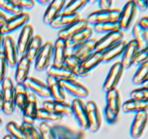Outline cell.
Here are the masks:
<instances>
[{
	"label": "cell",
	"instance_id": "obj_1",
	"mask_svg": "<svg viewBox=\"0 0 148 139\" xmlns=\"http://www.w3.org/2000/svg\"><path fill=\"white\" fill-rule=\"evenodd\" d=\"M121 109V98L116 88L106 93V105L104 117L108 124H115L117 122Z\"/></svg>",
	"mask_w": 148,
	"mask_h": 139
},
{
	"label": "cell",
	"instance_id": "obj_2",
	"mask_svg": "<svg viewBox=\"0 0 148 139\" xmlns=\"http://www.w3.org/2000/svg\"><path fill=\"white\" fill-rule=\"evenodd\" d=\"M2 96L1 111L6 115H10L15 110L14 107V85L10 77H5L1 83Z\"/></svg>",
	"mask_w": 148,
	"mask_h": 139
},
{
	"label": "cell",
	"instance_id": "obj_3",
	"mask_svg": "<svg viewBox=\"0 0 148 139\" xmlns=\"http://www.w3.org/2000/svg\"><path fill=\"white\" fill-rule=\"evenodd\" d=\"M121 14V9L111 8L107 10H97L90 13L86 17L88 25L95 24L109 21H118Z\"/></svg>",
	"mask_w": 148,
	"mask_h": 139
},
{
	"label": "cell",
	"instance_id": "obj_4",
	"mask_svg": "<svg viewBox=\"0 0 148 139\" xmlns=\"http://www.w3.org/2000/svg\"><path fill=\"white\" fill-rule=\"evenodd\" d=\"M124 70V67L122 66L120 61L115 62L111 67L103 83L102 89L103 92L106 93L116 88V85L121 80Z\"/></svg>",
	"mask_w": 148,
	"mask_h": 139
},
{
	"label": "cell",
	"instance_id": "obj_5",
	"mask_svg": "<svg viewBox=\"0 0 148 139\" xmlns=\"http://www.w3.org/2000/svg\"><path fill=\"white\" fill-rule=\"evenodd\" d=\"M53 43L50 41L45 42L38 55L34 61V68L38 72H43L51 64L53 55Z\"/></svg>",
	"mask_w": 148,
	"mask_h": 139
},
{
	"label": "cell",
	"instance_id": "obj_6",
	"mask_svg": "<svg viewBox=\"0 0 148 139\" xmlns=\"http://www.w3.org/2000/svg\"><path fill=\"white\" fill-rule=\"evenodd\" d=\"M64 91L67 93L75 98H85L89 95V90L85 85L77 81L75 79L60 81Z\"/></svg>",
	"mask_w": 148,
	"mask_h": 139
},
{
	"label": "cell",
	"instance_id": "obj_7",
	"mask_svg": "<svg viewBox=\"0 0 148 139\" xmlns=\"http://www.w3.org/2000/svg\"><path fill=\"white\" fill-rule=\"evenodd\" d=\"M30 20V14L26 12H23L21 14L15 16H11L7 18V21L4 23L1 28V31L4 36L10 35L14 30L22 28L27 23H28Z\"/></svg>",
	"mask_w": 148,
	"mask_h": 139
},
{
	"label": "cell",
	"instance_id": "obj_8",
	"mask_svg": "<svg viewBox=\"0 0 148 139\" xmlns=\"http://www.w3.org/2000/svg\"><path fill=\"white\" fill-rule=\"evenodd\" d=\"M1 52L5 57L7 66L10 67H16L18 62V54H17L15 43L10 35L4 36Z\"/></svg>",
	"mask_w": 148,
	"mask_h": 139
},
{
	"label": "cell",
	"instance_id": "obj_9",
	"mask_svg": "<svg viewBox=\"0 0 148 139\" xmlns=\"http://www.w3.org/2000/svg\"><path fill=\"white\" fill-rule=\"evenodd\" d=\"M88 117L89 132L92 133L98 131L101 125V119L99 109L96 102L93 100H90L85 104Z\"/></svg>",
	"mask_w": 148,
	"mask_h": 139
},
{
	"label": "cell",
	"instance_id": "obj_10",
	"mask_svg": "<svg viewBox=\"0 0 148 139\" xmlns=\"http://www.w3.org/2000/svg\"><path fill=\"white\" fill-rule=\"evenodd\" d=\"M136 12L137 7L134 0L128 1L124 4L121 10V14L118 20L120 30L124 32L130 29L136 14Z\"/></svg>",
	"mask_w": 148,
	"mask_h": 139
},
{
	"label": "cell",
	"instance_id": "obj_11",
	"mask_svg": "<svg viewBox=\"0 0 148 139\" xmlns=\"http://www.w3.org/2000/svg\"><path fill=\"white\" fill-rule=\"evenodd\" d=\"M124 33L121 30H116L104 35L96 42L95 52H105L108 49L115 45L120 41L123 40Z\"/></svg>",
	"mask_w": 148,
	"mask_h": 139
},
{
	"label": "cell",
	"instance_id": "obj_12",
	"mask_svg": "<svg viewBox=\"0 0 148 139\" xmlns=\"http://www.w3.org/2000/svg\"><path fill=\"white\" fill-rule=\"evenodd\" d=\"M72 115L77 123L83 130H88V122L85 104L80 98H74L71 103Z\"/></svg>",
	"mask_w": 148,
	"mask_h": 139
},
{
	"label": "cell",
	"instance_id": "obj_13",
	"mask_svg": "<svg viewBox=\"0 0 148 139\" xmlns=\"http://www.w3.org/2000/svg\"><path fill=\"white\" fill-rule=\"evenodd\" d=\"M148 124V111H142L135 113L130 127V136L133 139H138L144 133Z\"/></svg>",
	"mask_w": 148,
	"mask_h": 139
},
{
	"label": "cell",
	"instance_id": "obj_14",
	"mask_svg": "<svg viewBox=\"0 0 148 139\" xmlns=\"http://www.w3.org/2000/svg\"><path fill=\"white\" fill-rule=\"evenodd\" d=\"M28 91L36 96L43 98H51L50 93L46 83L40 81L38 78L29 76L24 83Z\"/></svg>",
	"mask_w": 148,
	"mask_h": 139
},
{
	"label": "cell",
	"instance_id": "obj_15",
	"mask_svg": "<svg viewBox=\"0 0 148 139\" xmlns=\"http://www.w3.org/2000/svg\"><path fill=\"white\" fill-rule=\"evenodd\" d=\"M140 50V47L137 41L132 39L127 42V47L121 56V59L120 61L124 70L129 69L132 65H134V60Z\"/></svg>",
	"mask_w": 148,
	"mask_h": 139
},
{
	"label": "cell",
	"instance_id": "obj_16",
	"mask_svg": "<svg viewBox=\"0 0 148 139\" xmlns=\"http://www.w3.org/2000/svg\"><path fill=\"white\" fill-rule=\"evenodd\" d=\"M33 32V27L30 23H27L22 28L16 44L17 54L18 55H20V56L24 55L25 53L27 46L34 36Z\"/></svg>",
	"mask_w": 148,
	"mask_h": 139
},
{
	"label": "cell",
	"instance_id": "obj_17",
	"mask_svg": "<svg viewBox=\"0 0 148 139\" xmlns=\"http://www.w3.org/2000/svg\"><path fill=\"white\" fill-rule=\"evenodd\" d=\"M37 97L33 93L29 92L28 98L23 111V122L33 125L36 120V113L38 109Z\"/></svg>",
	"mask_w": 148,
	"mask_h": 139
},
{
	"label": "cell",
	"instance_id": "obj_18",
	"mask_svg": "<svg viewBox=\"0 0 148 139\" xmlns=\"http://www.w3.org/2000/svg\"><path fill=\"white\" fill-rule=\"evenodd\" d=\"M67 49L66 41L57 38L53 43L51 64L59 67L63 66L66 56L68 54Z\"/></svg>",
	"mask_w": 148,
	"mask_h": 139
},
{
	"label": "cell",
	"instance_id": "obj_19",
	"mask_svg": "<svg viewBox=\"0 0 148 139\" xmlns=\"http://www.w3.org/2000/svg\"><path fill=\"white\" fill-rule=\"evenodd\" d=\"M43 109L60 114L63 117H70L72 115L71 104L65 101H56L54 100H46L43 102Z\"/></svg>",
	"mask_w": 148,
	"mask_h": 139
},
{
	"label": "cell",
	"instance_id": "obj_20",
	"mask_svg": "<svg viewBox=\"0 0 148 139\" xmlns=\"http://www.w3.org/2000/svg\"><path fill=\"white\" fill-rule=\"evenodd\" d=\"M66 4L65 0H53L48 4L43 16V23L46 25H50L53 20L62 12Z\"/></svg>",
	"mask_w": 148,
	"mask_h": 139
},
{
	"label": "cell",
	"instance_id": "obj_21",
	"mask_svg": "<svg viewBox=\"0 0 148 139\" xmlns=\"http://www.w3.org/2000/svg\"><path fill=\"white\" fill-rule=\"evenodd\" d=\"M88 25H88L87 19L85 17H80L75 23L59 30L58 32V38L64 39L65 41H68L74 35H75L85 28L88 27Z\"/></svg>",
	"mask_w": 148,
	"mask_h": 139
},
{
	"label": "cell",
	"instance_id": "obj_22",
	"mask_svg": "<svg viewBox=\"0 0 148 139\" xmlns=\"http://www.w3.org/2000/svg\"><path fill=\"white\" fill-rule=\"evenodd\" d=\"M98 39L95 38H90L84 42L79 46L72 49V53L75 55L80 62L86 59L88 56H90L93 52H95V48Z\"/></svg>",
	"mask_w": 148,
	"mask_h": 139
},
{
	"label": "cell",
	"instance_id": "obj_23",
	"mask_svg": "<svg viewBox=\"0 0 148 139\" xmlns=\"http://www.w3.org/2000/svg\"><path fill=\"white\" fill-rule=\"evenodd\" d=\"M32 62L25 55L20 56L16 65L14 72V80L16 83H24L29 77L30 66Z\"/></svg>",
	"mask_w": 148,
	"mask_h": 139
},
{
	"label": "cell",
	"instance_id": "obj_24",
	"mask_svg": "<svg viewBox=\"0 0 148 139\" xmlns=\"http://www.w3.org/2000/svg\"><path fill=\"white\" fill-rule=\"evenodd\" d=\"M46 83L49 88L50 96L52 100L56 101H64L65 94L62 85L60 81L53 78V77L47 76Z\"/></svg>",
	"mask_w": 148,
	"mask_h": 139
},
{
	"label": "cell",
	"instance_id": "obj_25",
	"mask_svg": "<svg viewBox=\"0 0 148 139\" xmlns=\"http://www.w3.org/2000/svg\"><path fill=\"white\" fill-rule=\"evenodd\" d=\"M82 62L79 60L75 55L72 54H68L67 56H66L64 62V65L69 71L72 72L75 77H79V78H85L87 77L89 73L85 72L82 67V65H81Z\"/></svg>",
	"mask_w": 148,
	"mask_h": 139
},
{
	"label": "cell",
	"instance_id": "obj_26",
	"mask_svg": "<svg viewBox=\"0 0 148 139\" xmlns=\"http://www.w3.org/2000/svg\"><path fill=\"white\" fill-rule=\"evenodd\" d=\"M29 91L24 83H16L14 85V107L19 111L23 112Z\"/></svg>",
	"mask_w": 148,
	"mask_h": 139
},
{
	"label": "cell",
	"instance_id": "obj_27",
	"mask_svg": "<svg viewBox=\"0 0 148 139\" xmlns=\"http://www.w3.org/2000/svg\"><path fill=\"white\" fill-rule=\"evenodd\" d=\"M79 13H75V14H66V13L61 12L54 20L52 21L50 24V27L52 29H61L69 25L72 23H75L77 20H79Z\"/></svg>",
	"mask_w": 148,
	"mask_h": 139
},
{
	"label": "cell",
	"instance_id": "obj_28",
	"mask_svg": "<svg viewBox=\"0 0 148 139\" xmlns=\"http://www.w3.org/2000/svg\"><path fill=\"white\" fill-rule=\"evenodd\" d=\"M46 72L47 76L53 77L59 81L75 79L76 78L75 75L71 71H69L64 65L59 67L51 63L49 66L46 68Z\"/></svg>",
	"mask_w": 148,
	"mask_h": 139
},
{
	"label": "cell",
	"instance_id": "obj_29",
	"mask_svg": "<svg viewBox=\"0 0 148 139\" xmlns=\"http://www.w3.org/2000/svg\"><path fill=\"white\" fill-rule=\"evenodd\" d=\"M93 29L92 27L88 25V27L85 28L80 31L77 33L76 34L74 35L68 41H66V43H67V48H70V49H74V48L77 47V46H79L80 44L83 43L88 39L92 38V35L93 33Z\"/></svg>",
	"mask_w": 148,
	"mask_h": 139
},
{
	"label": "cell",
	"instance_id": "obj_30",
	"mask_svg": "<svg viewBox=\"0 0 148 139\" xmlns=\"http://www.w3.org/2000/svg\"><path fill=\"white\" fill-rule=\"evenodd\" d=\"M127 41L125 40H121L115 45L111 46L110 49L103 52V63H108L114 59H116L119 56H122L126 47H127Z\"/></svg>",
	"mask_w": 148,
	"mask_h": 139
},
{
	"label": "cell",
	"instance_id": "obj_31",
	"mask_svg": "<svg viewBox=\"0 0 148 139\" xmlns=\"http://www.w3.org/2000/svg\"><path fill=\"white\" fill-rule=\"evenodd\" d=\"M121 110L124 113H137L148 110V101L130 98L121 104Z\"/></svg>",
	"mask_w": 148,
	"mask_h": 139
},
{
	"label": "cell",
	"instance_id": "obj_32",
	"mask_svg": "<svg viewBox=\"0 0 148 139\" xmlns=\"http://www.w3.org/2000/svg\"><path fill=\"white\" fill-rule=\"evenodd\" d=\"M42 46H43V40L41 36L39 34L34 35L24 55L31 62H34L41 49Z\"/></svg>",
	"mask_w": 148,
	"mask_h": 139
},
{
	"label": "cell",
	"instance_id": "obj_33",
	"mask_svg": "<svg viewBox=\"0 0 148 139\" xmlns=\"http://www.w3.org/2000/svg\"><path fill=\"white\" fill-rule=\"evenodd\" d=\"M132 33L133 39L137 41L140 49L148 46V31L140 25L138 21L133 26Z\"/></svg>",
	"mask_w": 148,
	"mask_h": 139
},
{
	"label": "cell",
	"instance_id": "obj_34",
	"mask_svg": "<svg viewBox=\"0 0 148 139\" xmlns=\"http://www.w3.org/2000/svg\"><path fill=\"white\" fill-rule=\"evenodd\" d=\"M103 59V52H93L90 56H88L86 59L82 62L81 65H82V69L85 72L90 73L92 70L102 63Z\"/></svg>",
	"mask_w": 148,
	"mask_h": 139
},
{
	"label": "cell",
	"instance_id": "obj_35",
	"mask_svg": "<svg viewBox=\"0 0 148 139\" xmlns=\"http://www.w3.org/2000/svg\"><path fill=\"white\" fill-rule=\"evenodd\" d=\"M63 116L45 109L43 107L38 108L37 113H36V120L40 122H46L48 123L49 122H59L63 119Z\"/></svg>",
	"mask_w": 148,
	"mask_h": 139
},
{
	"label": "cell",
	"instance_id": "obj_36",
	"mask_svg": "<svg viewBox=\"0 0 148 139\" xmlns=\"http://www.w3.org/2000/svg\"><path fill=\"white\" fill-rule=\"evenodd\" d=\"M148 79V61L139 65L132 79V82L135 85H143Z\"/></svg>",
	"mask_w": 148,
	"mask_h": 139
},
{
	"label": "cell",
	"instance_id": "obj_37",
	"mask_svg": "<svg viewBox=\"0 0 148 139\" xmlns=\"http://www.w3.org/2000/svg\"><path fill=\"white\" fill-rule=\"evenodd\" d=\"M93 31L101 34H107L116 30H120L118 21H109L101 23L92 25Z\"/></svg>",
	"mask_w": 148,
	"mask_h": 139
},
{
	"label": "cell",
	"instance_id": "obj_38",
	"mask_svg": "<svg viewBox=\"0 0 148 139\" xmlns=\"http://www.w3.org/2000/svg\"><path fill=\"white\" fill-rule=\"evenodd\" d=\"M0 11L15 16L23 12V10L14 2V0H0Z\"/></svg>",
	"mask_w": 148,
	"mask_h": 139
},
{
	"label": "cell",
	"instance_id": "obj_39",
	"mask_svg": "<svg viewBox=\"0 0 148 139\" xmlns=\"http://www.w3.org/2000/svg\"><path fill=\"white\" fill-rule=\"evenodd\" d=\"M89 3L88 0H71L65 4L62 12L66 14H75Z\"/></svg>",
	"mask_w": 148,
	"mask_h": 139
},
{
	"label": "cell",
	"instance_id": "obj_40",
	"mask_svg": "<svg viewBox=\"0 0 148 139\" xmlns=\"http://www.w3.org/2000/svg\"><path fill=\"white\" fill-rule=\"evenodd\" d=\"M6 130L13 139H25L24 132L20 125L14 121H10L6 125Z\"/></svg>",
	"mask_w": 148,
	"mask_h": 139
},
{
	"label": "cell",
	"instance_id": "obj_41",
	"mask_svg": "<svg viewBox=\"0 0 148 139\" xmlns=\"http://www.w3.org/2000/svg\"><path fill=\"white\" fill-rule=\"evenodd\" d=\"M38 127V132L41 139H56L53 127L49 123L46 122H40Z\"/></svg>",
	"mask_w": 148,
	"mask_h": 139
},
{
	"label": "cell",
	"instance_id": "obj_42",
	"mask_svg": "<svg viewBox=\"0 0 148 139\" xmlns=\"http://www.w3.org/2000/svg\"><path fill=\"white\" fill-rule=\"evenodd\" d=\"M20 127L24 132L25 139H41L38 130L34 127L33 125L22 122Z\"/></svg>",
	"mask_w": 148,
	"mask_h": 139
},
{
	"label": "cell",
	"instance_id": "obj_43",
	"mask_svg": "<svg viewBox=\"0 0 148 139\" xmlns=\"http://www.w3.org/2000/svg\"><path fill=\"white\" fill-rule=\"evenodd\" d=\"M130 97L132 99L148 101V88L142 86L131 91Z\"/></svg>",
	"mask_w": 148,
	"mask_h": 139
},
{
	"label": "cell",
	"instance_id": "obj_44",
	"mask_svg": "<svg viewBox=\"0 0 148 139\" xmlns=\"http://www.w3.org/2000/svg\"><path fill=\"white\" fill-rule=\"evenodd\" d=\"M148 61V46L143 49H140L134 60V65L138 67L139 65Z\"/></svg>",
	"mask_w": 148,
	"mask_h": 139
},
{
	"label": "cell",
	"instance_id": "obj_45",
	"mask_svg": "<svg viewBox=\"0 0 148 139\" xmlns=\"http://www.w3.org/2000/svg\"><path fill=\"white\" fill-rule=\"evenodd\" d=\"M7 64L2 52H0V84L6 77Z\"/></svg>",
	"mask_w": 148,
	"mask_h": 139
},
{
	"label": "cell",
	"instance_id": "obj_46",
	"mask_svg": "<svg viewBox=\"0 0 148 139\" xmlns=\"http://www.w3.org/2000/svg\"><path fill=\"white\" fill-rule=\"evenodd\" d=\"M14 2L23 10H30L33 8L35 1L33 0H14Z\"/></svg>",
	"mask_w": 148,
	"mask_h": 139
},
{
	"label": "cell",
	"instance_id": "obj_47",
	"mask_svg": "<svg viewBox=\"0 0 148 139\" xmlns=\"http://www.w3.org/2000/svg\"><path fill=\"white\" fill-rule=\"evenodd\" d=\"M134 2H135L137 10H140L142 12H144L148 10L147 0H136Z\"/></svg>",
	"mask_w": 148,
	"mask_h": 139
},
{
	"label": "cell",
	"instance_id": "obj_48",
	"mask_svg": "<svg viewBox=\"0 0 148 139\" xmlns=\"http://www.w3.org/2000/svg\"><path fill=\"white\" fill-rule=\"evenodd\" d=\"M113 1L111 0H100L98 1V7L101 10H107L111 8Z\"/></svg>",
	"mask_w": 148,
	"mask_h": 139
},
{
	"label": "cell",
	"instance_id": "obj_49",
	"mask_svg": "<svg viewBox=\"0 0 148 139\" xmlns=\"http://www.w3.org/2000/svg\"><path fill=\"white\" fill-rule=\"evenodd\" d=\"M138 22L139 23H140V25H141L143 28H145L146 30L148 31V15L144 16L143 17H142Z\"/></svg>",
	"mask_w": 148,
	"mask_h": 139
},
{
	"label": "cell",
	"instance_id": "obj_50",
	"mask_svg": "<svg viewBox=\"0 0 148 139\" xmlns=\"http://www.w3.org/2000/svg\"><path fill=\"white\" fill-rule=\"evenodd\" d=\"M7 18H8V17H7V15H6L4 13H3L2 12L0 11V27H1V26L4 24V23L7 21Z\"/></svg>",
	"mask_w": 148,
	"mask_h": 139
},
{
	"label": "cell",
	"instance_id": "obj_51",
	"mask_svg": "<svg viewBox=\"0 0 148 139\" xmlns=\"http://www.w3.org/2000/svg\"><path fill=\"white\" fill-rule=\"evenodd\" d=\"M51 1L49 0H37V3H38L40 5H46V4H49L50 3Z\"/></svg>",
	"mask_w": 148,
	"mask_h": 139
},
{
	"label": "cell",
	"instance_id": "obj_52",
	"mask_svg": "<svg viewBox=\"0 0 148 139\" xmlns=\"http://www.w3.org/2000/svg\"><path fill=\"white\" fill-rule=\"evenodd\" d=\"M3 38H4V35H3L2 33H1V28H0V52H1V48H2Z\"/></svg>",
	"mask_w": 148,
	"mask_h": 139
},
{
	"label": "cell",
	"instance_id": "obj_53",
	"mask_svg": "<svg viewBox=\"0 0 148 139\" xmlns=\"http://www.w3.org/2000/svg\"><path fill=\"white\" fill-rule=\"evenodd\" d=\"M1 107H2V96H1V91L0 89V110H1Z\"/></svg>",
	"mask_w": 148,
	"mask_h": 139
},
{
	"label": "cell",
	"instance_id": "obj_54",
	"mask_svg": "<svg viewBox=\"0 0 148 139\" xmlns=\"http://www.w3.org/2000/svg\"><path fill=\"white\" fill-rule=\"evenodd\" d=\"M2 139H13V138L11 137V136H10V135L7 134V135H5V136H4V137H3Z\"/></svg>",
	"mask_w": 148,
	"mask_h": 139
},
{
	"label": "cell",
	"instance_id": "obj_55",
	"mask_svg": "<svg viewBox=\"0 0 148 139\" xmlns=\"http://www.w3.org/2000/svg\"><path fill=\"white\" fill-rule=\"evenodd\" d=\"M142 86H144V87H147V88H148V79L147 80V81H145V82L144 83V84H143Z\"/></svg>",
	"mask_w": 148,
	"mask_h": 139
},
{
	"label": "cell",
	"instance_id": "obj_56",
	"mask_svg": "<svg viewBox=\"0 0 148 139\" xmlns=\"http://www.w3.org/2000/svg\"><path fill=\"white\" fill-rule=\"evenodd\" d=\"M57 139H66V138H62V137H59V138H57Z\"/></svg>",
	"mask_w": 148,
	"mask_h": 139
},
{
	"label": "cell",
	"instance_id": "obj_57",
	"mask_svg": "<svg viewBox=\"0 0 148 139\" xmlns=\"http://www.w3.org/2000/svg\"><path fill=\"white\" fill-rule=\"evenodd\" d=\"M1 123H2V120H1V118H0V125H1Z\"/></svg>",
	"mask_w": 148,
	"mask_h": 139
},
{
	"label": "cell",
	"instance_id": "obj_58",
	"mask_svg": "<svg viewBox=\"0 0 148 139\" xmlns=\"http://www.w3.org/2000/svg\"><path fill=\"white\" fill-rule=\"evenodd\" d=\"M147 3H148V0H147Z\"/></svg>",
	"mask_w": 148,
	"mask_h": 139
}]
</instances>
